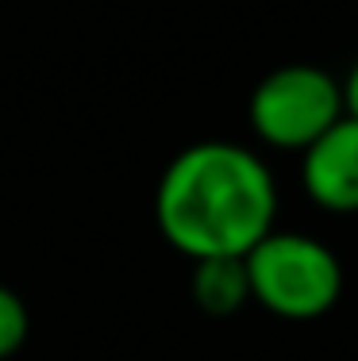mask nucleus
Listing matches in <instances>:
<instances>
[{"instance_id":"1","label":"nucleus","mask_w":358,"mask_h":361,"mask_svg":"<svg viewBox=\"0 0 358 361\" xmlns=\"http://www.w3.org/2000/svg\"><path fill=\"white\" fill-rule=\"evenodd\" d=\"M155 219L162 238L193 262L243 257L274 231L278 180L239 142H193L162 169Z\"/></svg>"},{"instance_id":"2","label":"nucleus","mask_w":358,"mask_h":361,"mask_svg":"<svg viewBox=\"0 0 358 361\" xmlns=\"http://www.w3.org/2000/svg\"><path fill=\"white\" fill-rule=\"evenodd\" d=\"M251 304L289 323H312L343 296V262L304 231H270L243 254Z\"/></svg>"},{"instance_id":"3","label":"nucleus","mask_w":358,"mask_h":361,"mask_svg":"<svg viewBox=\"0 0 358 361\" xmlns=\"http://www.w3.org/2000/svg\"><path fill=\"white\" fill-rule=\"evenodd\" d=\"M246 116H251V131L258 135V142H266L270 150L301 154L335 119H343L339 77L309 62L278 66L254 85Z\"/></svg>"},{"instance_id":"4","label":"nucleus","mask_w":358,"mask_h":361,"mask_svg":"<svg viewBox=\"0 0 358 361\" xmlns=\"http://www.w3.org/2000/svg\"><path fill=\"white\" fill-rule=\"evenodd\" d=\"M301 185L316 208L331 216L358 212V123L335 119L316 142L301 150Z\"/></svg>"},{"instance_id":"5","label":"nucleus","mask_w":358,"mask_h":361,"mask_svg":"<svg viewBox=\"0 0 358 361\" xmlns=\"http://www.w3.org/2000/svg\"><path fill=\"white\" fill-rule=\"evenodd\" d=\"M193 304L212 319L243 312L251 304V281H246L243 257H201L193 262Z\"/></svg>"},{"instance_id":"6","label":"nucleus","mask_w":358,"mask_h":361,"mask_svg":"<svg viewBox=\"0 0 358 361\" xmlns=\"http://www.w3.org/2000/svg\"><path fill=\"white\" fill-rule=\"evenodd\" d=\"M31 334V315L28 304L20 300V292H12L8 285H0V361L20 354L23 342Z\"/></svg>"},{"instance_id":"7","label":"nucleus","mask_w":358,"mask_h":361,"mask_svg":"<svg viewBox=\"0 0 358 361\" xmlns=\"http://www.w3.org/2000/svg\"><path fill=\"white\" fill-rule=\"evenodd\" d=\"M339 100H343V116L358 123V58L351 62V70H347V77L339 81Z\"/></svg>"}]
</instances>
